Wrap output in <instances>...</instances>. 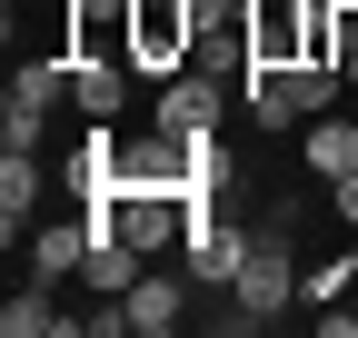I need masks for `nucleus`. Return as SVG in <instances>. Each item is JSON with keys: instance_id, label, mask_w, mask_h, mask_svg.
I'll return each instance as SVG.
<instances>
[{"instance_id": "12", "label": "nucleus", "mask_w": 358, "mask_h": 338, "mask_svg": "<svg viewBox=\"0 0 358 338\" xmlns=\"http://www.w3.org/2000/svg\"><path fill=\"white\" fill-rule=\"evenodd\" d=\"M70 100H80L90 119H120V110H129V60H120V50H110V60H80V70H70Z\"/></svg>"}, {"instance_id": "17", "label": "nucleus", "mask_w": 358, "mask_h": 338, "mask_svg": "<svg viewBox=\"0 0 358 338\" xmlns=\"http://www.w3.org/2000/svg\"><path fill=\"white\" fill-rule=\"evenodd\" d=\"M358 288V249H338V259H319V269H299V309H338Z\"/></svg>"}, {"instance_id": "16", "label": "nucleus", "mask_w": 358, "mask_h": 338, "mask_svg": "<svg viewBox=\"0 0 358 338\" xmlns=\"http://www.w3.org/2000/svg\"><path fill=\"white\" fill-rule=\"evenodd\" d=\"M338 90H348V70H338V60H299V70H289V100H299V119L338 110Z\"/></svg>"}, {"instance_id": "10", "label": "nucleus", "mask_w": 358, "mask_h": 338, "mask_svg": "<svg viewBox=\"0 0 358 338\" xmlns=\"http://www.w3.org/2000/svg\"><path fill=\"white\" fill-rule=\"evenodd\" d=\"M70 70H80L70 50H30V60L10 70V110H40V119H50V110L70 100Z\"/></svg>"}, {"instance_id": "4", "label": "nucleus", "mask_w": 358, "mask_h": 338, "mask_svg": "<svg viewBox=\"0 0 358 338\" xmlns=\"http://www.w3.org/2000/svg\"><path fill=\"white\" fill-rule=\"evenodd\" d=\"M219 110H229V90H219L199 60H189V70H169V80H159V100H150V119H159V130H179V140L219 130Z\"/></svg>"}, {"instance_id": "1", "label": "nucleus", "mask_w": 358, "mask_h": 338, "mask_svg": "<svg viewBox=\"0 0 358 338\" xmlns=\"http://www.w3.org/2000/svg\"><path fill=\"white\" fill-rule=\"evenodd\" d=\"M239 309L268 328L279 309H299V249H289V219L279 229H249V259H239Z\"/></svg>"}, {"instance_id": "15", "label": "nucleus", "mask_w": 358, "mask_h": 338, "mask_svg": "<svg viewBox=\"0 0 358 338\" xmlns=\"http://www.w3.org/2000/svg\"><path fill=\"white\" fill-rule=\"evenodd\" d=\"M30 209H40V159L30 149H0V229H30Z\"/></svg>"}, {"instance_id": "19", "label": "nucleus", "mask_w": 358, "mask_h": 338, "mask_svg": "<svg viewBox=\"0 0 358 338\" xmlns=\"http://www.w3.org/2000/svg\"><path fill=\"white\" fill-rule=\"evenodd\" d=\"M0 149H40V110H10V119H0Z\"/></svg>"}, {"instance_id": "8", "label": "nucleus", "mask_w": 358, "mask_h": 338, "mask_svg": "<svg viewBox=\"0 0 358 338\" xmlns=\"http://www.w3.org/2000/svg\"><path fill=\"white\" fill-rule=\"evenodd\" d=\"M189 288H199L189 269L169 279V269L150 259V269H140V288H129V328H150V338H169V328H179V309H189Z\"/></svg>"}, {"instance_id": "7", "label": "nucleus", "mask_w": 358, "mask_h": 338, "mask_svg": "<svg viewBox=\"0 0 358 338\" xmlns=\"http://www.w3.org/2000/svg\"><path fill=\"white\" fill-rule=\"evenodd\" d=\"M140 249H129L110 219H90V259H80V279H90V299H129V288H140Z\"/></svg>"}, {"instance_id": "20", "label": "nucleus", "mask_w": 358, "mask_h": 338, "mask_svg": "<svg viewBox=\"0 0 358 338\" xmlns=\"http://www.w3.org/2000/svg\"><path fill=\"white\" fill-rule=\"evenodd\" d=\"M329 199H338V219L358 229V169H348V179H329Z\"/></svg>"}, {"instance_id": "3", "label": "nucleus", "mask_w": 358, "mask_h": 338, "mask_svg": "<svg viewBox=\"0 0 358 338\" xmlns=\"http://www.w3.org/2000/svg\"><path fill=\"white\" fill-rule=\"evenodd\" d=\"M90 219H110L140 259H159L169 239H189V199H179V189H120L110 209H90Z\"/></svg>"}, {"instance_id": "9", "label": "nucleus", "mask_w": 358, "mask_h": 338, "mask_svg": "<svg viewBox=\"0 0 358 338\" xmlns=\"http://www.w3.org/2000/svg\"><path fill=\"white\" fill-rule=\"evenodd\" d=\"M299 159H308V179H348V169H358V119H338V110H319V119H308V140H299Z\"/></svg>"}, {"instance_id": "13", "label": "nucleus", "mask_w": 358, "mask_h": 338, "mask_svg": "<svg viewBox=\"0 0 358 338\" xmlns=\"http://www.w3.org/2000/svg\"><path fill=\"white\" fill-rule=\"evenodd\" d=\"M80 259H90V209H80V219H60V229H30V279L60 288Z\"/></svg>"}, {"instance_id": "14", "label": "nucleus", "mask_w": 358, "mask_h": 338, "mask_svg": "<svg viewBox=\"0 0 358 338\" xmlns=\"http://www.w3.org/2000/svg\"><path fill=\"white\" fill-rule=\"evenodd\" d=\"M219 189H229V149H219V130H199V140H189V169H179L189 219H199V209H219Z\"/></svg>"}, {"instance_id": "5", "label": "nucleus", "mask_w": 358, "mask_h": 338, "mask_svg": "<svg viewBox=\"0 0 358 338\" xmlns=\"http://www.w3.org/2000/svg\"><path fill=\"white\" fill-rule=\"evenodd\" d=\"M179 249H189V259H179V269H189L199 288H239V259H249V229H239V219H219V209H199V219H189V239H179Z\"/></svg>"}, {"instance_id": "6", "label": "nucleus", "mask_w": 358, "mask_h": 338, "mask_svg": "<svg viewBox=\"0 0 358 338\" xmlns=\"http://www.w3.org/2000/svg\"><path fill=\"white\" fill-rule=\"evenodd\" d=\"M60 189H70L80 209H110V199H120V130H110V119H90V140L60 159Z\"/></svg>"}, {"instance_id": "11", "label": "nucleus", "mask_w": 358, "mask_h": 338, "mask_svg": "<svg viewBox=\"0 0 358 338\" xmlns=\"http://www.w3.org/2000/svg\"><path fill=\"white\" fill-rule=\"evenodd\" d=\"M0 338H80V309L50 299V279H30L10 309H0Z\"/></svg>"}, {"instance_id": "18", "label": "nucleus", "mask_w": 358, "mask_h": 338, "mask_svg": "<svg viewBox=\"0 0 358 338\" xmlns=\"http://www.w3.org/2000/svg\"><path fill=\"white\" fill-rule=\"evenodd\" d=\"M329 60L358 70V0H338V10H329Z\"/></svg>"}, {"instance_id": "21", "label": "nucleus", "mask_w": 358, "mask_h": 338, "mask_svg": "<svg viewBox=\"0 0 358 338\" xmlns=\"http://www.w3.org/2000/svg\"><path fill=\"white\" fill-rule=\"evenodd\" d=\"M348 90H358V70H348Z\"/></svg>"}, {"instance_id": "2", "label": "nucleus", "mask_w": 358, "mask_h": 338, "mask_svg": "<svg viewBox=\"0 0 358 338\" xmlns=\"http://www.w3.org/2000/svg\"><path fill=\"white\" fill-rule=\"evenodd\" d=\"M199 60V20L189 0H129V70H189Z\"/></svg>"}]
</instances>
